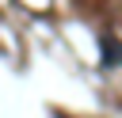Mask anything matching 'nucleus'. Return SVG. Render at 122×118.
<instances>
[{
  "mask_svg": "<svg viewBox=\"0 0 122 118\" xmlns=\"http://www.w3.org/2000/svg\"><path fill=\"white\" fill-rule=\"evenodd\" d=\"M99 65H103V69H118V65H122V42H111V38H103Z\"/></svg>",
  "mask_w": 122,
  "mask_h": 118,
  "instance_id": "1",
  "label": "nucleus"
}]
</instances>
